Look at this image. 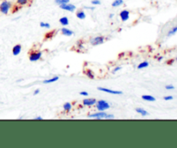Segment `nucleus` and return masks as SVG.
<instances>
[{"label":"nucleus","instance_id":"nucleus-6","mask_svg":"<svg viewBox=\"0 0 177 148\" xmlns=\"http://www.w3.org/2000/svg\"><path fill=\"white\" fill-rule=\"evenodd\" d=\"M106 115H107V113H106L105 111H99L97 113L90 114V115H88V117L89 118H95L100 120V119H106Z\"/></svg>","mask_w":177,"mask_h":148},{"label":"nucleus","instance_id":"nucleus-20","mask_svg":"<svg viewBox=\"0 0 177 148\" xmlns=\"http://www.w3.org/2000/svg\"><path fill=\"white\" fill-rule=\"evenodd\" d=\"M176 33H177V25L176 26H175V27H173L171 30H169V31L167 33V36H168V37L173 36V35H175Z\"/></svg>","mask_w":177,"mask_h":148},{"label":"nucleus","instance_id":"nucleus-11","mask_svg":"<svg viewBox=\"0 0 177 148\" xmlns=\"http://www.w3.org/2000/svg\"><path fill=\"white\" fill-rule=\"evenodd\" d=\"M60 32H61V34H62L64 36H67V37L72 36V35L74 34V31H73V30H69V29H67V28H65V27L60 30Z\"/></svg>","mask_w":177,"mask_h":148},{"label":"nucleus","instance_id":"nucleus-28","mask_svg":"<svg viewBox=\"0 0 177 148\" xmlns=\"http://www.w3.org/2000/svg\"><path fill=\"white\" fill-rule=\"evenodd\" d=\"M163 99H164L165 101H170V100H173L174 97H173V96H166L163 97Z\"/></svg>","mask_w":177,"mask_h":148},{"label":"nucleus","instance_id":"nucleus-24","mask_svg":"<svg viewBox=\"0 0 177 148\" xmlns=\"http://www.w3.org/2000/svg\"><path fill=\"white\" fill-rule=\"evenodd\" d=\"M40 27L41 28H45V29H50V24L49 23H44V22H41L40 23Z\"/></svg>","mask_w":177,"mask_h":148},{"label":"nucleus","instance_id":"nucleus-15","mask_svg":"<svg viewBox=\"0 0 177 148\" xmlns=\"http://www.w3.org/2000/svg\"><path fill=\"white\" fill-rule=\"evenodd\" d=\"M59 22L60 23V25H62V26H67V25L69 24V20H68V18H67V17H60Z\"/></svg>","mask_w":177,"mask_h":148},{"label":"nucleus","instance_id":"nucleus-35","mask_svg":"<svg viewBox=\"0 0 177 148\" xmlns=\"http://www.w3.org/2000/svg\"><path fill=\"white\" fill-rule=\"evenodd\" d=\"M42 116H36V117H35V120H42Z\"/></svg>","mask_w":177,"mask_h":148},{"label":"nucleus","instance_id":"nucleus-36","mask_svg":"<svg viewBox=\"0 0 177 148\" xmlns=\"http://www.w3.org/2000/svg\"><path fill=\"white\" fill-rule=\"evenodd\" d=\"M162 59H163V57H162V56L157 57V60H158V61H161V60H162Z\"/></svg>","mask_w":177,"mask_h":148},{"label":"nucleus","instance_id":"nucleus-21","mask_svg":"<svg viewBox=\"0 0 177 148\" xmlns=\"http://www.w3.org/2000/svg\"><path fill=\"white\" fill-rule=\"evenodd\" d=\"M124 3V0H114L112 3V7H119L121 6L122 4Z\"/></svg>","mask_w":177,"mask_h":148},{"label":"nucleus","instance_id":"nucleus-22","mask_svg":"<svg viewBox=\"0 0 177 148\" xmlns=\"http://www.w3.org/2000/svg\"><path fill=\"white\" fill-rule=\"evenodd\" d=\"M55 33H56V30L51 31V32H49V33H47V34H45V40H49V39L53 38V36L55 35Z\"/></svg>","mask_w":177,"mask_h":148},{"label":"nucleus","instance_id":"nucleus-1","mask_svg":"<svg viewBox=\"0 0 177 148\" xmlns=\"http://www.w3.org/2000/svg\"><path fill=\"white\" fill-rule=\"evenodd\" d=\"M12 7V3L10 1L4 0L0 3V13L3 15H7Z\"/></svg>","mask_w":177,"mask_h":148},{"label":"nucleus","instance_id":"nucleus-17","mask_svg":"<svg viewBox=\"0 0 177 148\" xmlns=\"http://www.w3.org/2000/svg\"><path fill=\"white\" fill-rule=\"evenodd\" d=\"M84 73L87 75V77L88 78H90V79H93V78H95L94 72H93L92 70H90V69H86V70L84 71Z\"/></svg>","mask_w":177,"mask_h":148},{"label":"nucleus","instance_id":"nucleus-5","mask_svg":"<svg viewBox=\"0 0 177 148\" xmlns=\"http://www.w3.org/2000/svg\"><path fill=\"white\" fill-rule=\"evenodd\" d=\"M60 8L63 10H66V11H68V12H74L75 10H76V6L74 4H72V3H64V4H61L59 5Z\"/></svg>","mask_w":177,"mask_h":148},{"label":"nucleus","instance_id":"nucleus-12","mask_svg":"<svg viewBox=\"0 0 177 148\" xmlns=\"http://www.w3.org/2000/svg\"><path fill=\"white\" fill-rule=\"evenodd\" d=\"M86 13L83 10H79L77 12H76V17L78 19H81V20H84L86 18Z\"/></svg>","mask_w":177,"mask_h":148},{"label":"nucleus","instance_id":"nucleus-4","mask_svg":"<svg viewBox=\"0 0 177 148\" xmlns=\"http://www.w3.org/2000/svg\"><path fill=\"white\" fill-rule=\"evenodd\" d=\"M42 51H36V52L30 53L29 59L31 62H35V61H38L40 59H42Z\"/></svg>","mask_w":177,"mask_h":148},{"label":"nucleus","instance_id":"nucleus-27","mask_svg":"<svg viewBox=\"0 0 177 148\" xmlns=\"http://www.w3.org/2000/svg\"><path fill=\"white\" fill-rule=\"evenodd\" d=\"M121 70H122V66H116V67L112 70V73H116V72H118L121 71Z\"/></svg>","mask_w":177,"mask_h":148},{"label":"nucleus","instance_id":"nucleus-32","mask_svg":"<svg viewBox=\"0 0 177 148\" xmlns=\"http://www.w3.org/2000/svg\"><path fill=\"white\" fill-rule=\"evenodd\" d=\"M39 93H40V89H35V90H34V92H33V94H34L35 96L38 95Z\"/></svg>","mask_w":177,"mask_h":148},{"label":"nucleus","instance_id":"nucleus-30","mask_svg":"<svg viewBox=\"0 0 177 148\" xmlns=\"http://www.w3.org/2000/svg\"><path fill=\"white\" fill-rule=\"evenodd\" d=\"M114 118H115V116H114L112 114H107V115H106V119H107V120H112V119Z\"/></svg>","mask_w":177,"mask_h":148},{"label":"nucleus","instance_id":"nucleus-34","mask_svg":"<svg viewBox=\"0 0 177 148\" xmlns=\"http://www.w3.org/2000/svg\"><path fill=\"white\" fill-rule=\"evenodd\" d=\"M85 9H87V10H95V7H94V6H92V7H89V6H87V7H85Z\"/></svg>","mask_w":177,"mask_h":148},{"label":"nucleus","instance_id":"nucleus-37","mask_svg":"<svg viewBox=\"0 0 177 148\" xmlns=\"http://www.w3.org/2000/svg\"><path fill=\"white\" fill-rule=\"evenodd\" d=\"M114 17V14L113 13H111L110 15H109V18H112Z\"/></svg>","mask_w":177,"mask_h":148},{"label":"nucleus","instance_id":"nucleus-14","mask_svg":"<svg viewBox=\"0 0 177 148\" xmlns=\"http://www.w3.org/2000/svg\"><path fill=\"white\" fill-rule=\"evenodd\" d=\"M59 76H55V77H53V78H49V79H45V80H43L42 81V83L44 84V85H48V84H52V83H55V82H56V81H58L59 80Z\"/></svg>","mask_w":177,"mask_h":148},{"label":"nucleus","instance_id":"nucleus-16","mask_svg":"<svg viewBox=\"0 0 177 148\" xmlns=\"http://www.w3.org/2000/svg\"><path fill=\"white\" fill-rule=\"evenodd\" d=\"M142 99L144 101H147V102H155V97H154L153 96H150V95H143Z\"/></svg>","mask_w":177,"mask_h":148},{"label":"nucleus","instance_id":"nucleus-25","mask_svg":"<svg viewBox=\"0 0 177 148\" xmlns=\"http://www.w3.org/2000/svg\"><path fill=\"white\" fill-rule=\"evenodd\" d=\"M70 2V0H55V3L58 5H61L64 3H68Z\"/></svg>","mask_w":177,"mask_h":148},{"label":"nucleus","instance_id":"nucleus-18","mask_svg":"<svg viewBox=\"0 0 177 148\" xmlns=\"http://www.w3.org/2000/svg\"><path fill=\"white\" fill-rule=\"evenodd\" d=\"M136 111H137L138 114H140L141 116H147L148 115H149V112H148L147 110H145V109H142V108H137V109H136Z\"/></svg>","mask_w":177,"mask_h":148},{"label":"nucleus","instance_id":"nucleus-31","mask_svg":"<svg viewBox=\"0 0 177 148\" xmlns=\"http://www.w3.org/2000/svg\"><path fill=\"white\" fill-rule=\"evenodd\" d=\"M80 95H81V96H88V92H87V91H81V92H80Z\"/></svg>","mask_w":177,"mask_h":148},{"label":"nucleus","instance_id":"nucleus-3","mask_svg":"<svg viewBox=\"0 0 177 148\" xmlns=\"http://www.w3.org/2000/svg\"><path fill=\"white\" fill-rule=\"evenodd\" d=\"M104 42H105V37L102 35L94 36L90 39V44L92 46H99V45L103 44Z\"/></svg>","mask_w":177,"mask_h":148},{"label":"nucleus","instance_id":"nucleus-19","mask_svg":"<svg viewBox=\"0 0 177 148\" xmlns=\"http://www.w3.org/2000/svg\"><path fill=\"white\" fill-rule=\"evenodd\" d=\"M149 65V63L148 61H143V62H141L140 64H138L137 69H138V70H142V69H144V68H147Z\"/></svg>","mask_w":177,"mask_h":148},{"label":"nucleus","instance_id":"nucleus-23","mask_svg":"<svg viewBox=\"0 0 177 148\" xmlns=\"http://www.w3.org/2000/svg\"><path fill=\"white\" fill-rule=\"evenodd\" d=\"M29 0H17V4L18 6H24L28 3Z\"/></svg>","mask_w":177,"mask_h":148},{"label":"nucleus","instance_id":"nucleus-13","mask_svg":"<svg viewBox=\"0 0 177 148\" xmlns=\"http://www.w3.org/2000/svg\"><path fill=\"white\" fill-rule=\"evenodd\" d=\"M62 107H63L64 111L67 112V113H69V112L72 110V109H73V105H72V103H68V102L65 103L63 104Z\"/></svg>","mask_w":177,"mask_h":148},{"label":"nucleus","instance_id":"nucleus-29","mask_svg":"<svg viewBox=\"0 0 177 148\" xmlns=\"http://www.w3.org/2000/svg\"><path fill=\"white\" fill-rule=\"evenodd\" d=\"M175 86L174 85H166L165 86V89H168V90H171V89H175Z\"/></svg>","mask_w":177,"mask_h":148},{"label":"nucleus","instance_id":"nucleus-2","mask_svg":"<svg viewBox=\"0 0 177 148\" xmlns=\"http://www.w3.org/2000/svg\"><path fill=\"white\" fill-rule=\"evenodd\" d=\"M95 107L98 109V111H106L110 109L111 105L105 100H99L97 101Z\"/></svg>","mask_w":177,"mask_h":148},{"label":"nucleus","instance_id":"nucleus-33","mask_svg":"<svg viewBox=\"0 0 177 148\" xmlns=\"http://www.w3.org/2000/svg\"><path fill=\"white\" fill-rule=\"evenodd\" d=\"M174 62H175V59H170V60H169V61H167V64H168V65H172Z\"/></svg>","mask_w":177,"mask_h":148},{"label":"nucleus","instance_id":"nucleus-10","mask_svg":"<svg viewBox=\"0 0 177 148\" xmlns=\"http://www.w3.org/2000/svg\"><path fill=\"white\" fill-rule=\"evenodd\" d=\"M22 52V45L21 44H17L12 47V54L14 56H17L21 54Z\"/></svg>","mask_w":177,"mask_h":148},{"label":"nucleus","instance_id":"nucleus-38","mask_svg":"<svg viewBox=\"0 0 177 148\" xmlns=\"http://www.w3.org/2000/svg\"><path fill=\"white\" fill-rule=\"evenodd\" d=\"M176 61H177V58H176Z\"/></svg>","mask_w":177,"mask_h":148},{"label":"nucleus","instance_id":"nucleus-9","mask_svg":"<svg viewBox=\"0 0 177 148\" xmlns=\"http://www.w3.org/2000/svg\"><path fill=\"white\" fill-rule=\"evenodd\" d=\"M97 103V100L95 98H86L82 101V103L84 106H87V107H91V106H93L95 105Z\"/></svg>","mask_w":177,"mask_h":148},{"label":"nucleus","instance_id":"nucleus-8","mask_svg":"<svg viewBox=\"0 0 177 148\" xmlns=\"http://www.w3.org/2000/svg\"><path fill=\"white\" fill-rule=\"evenodd\" d=\"M119 17L122 22H126L130 18V11L128 10H123L119 13Z\"/></svg>","mask_w":177,"mask_h":148},{"label":"nucleus","instance_id":"nucleus-7","mask_svg":"<svg viewBox=\"0 0 177 148\" xmlns=\"http://www.w3.org/2000/svg\"><path fill=\"white\" fill-rule=\"evenodd\" d=\"M98 90L103 91V92H106V93H109V94H112V95H122L123 94V91H121V90L107 89V88H104V87H98Z\"/></svg>","mask_w":177,"mask_h":148},{"label":"nucleus","instance_id":"nucleus-26","mask_svg":"<svg viewBox=\"0 0 177 148\" xmlns=\"http://www.w3.org/2000/svg\"><path fill=\"white\" fill-rule=\"evenodd\" d=\"M91 3H92V5H99V4L101 3V2H100L99 0H92V1H91Z\"/></svg>","mask_w":177,"mask_h":148}]
</instances>
